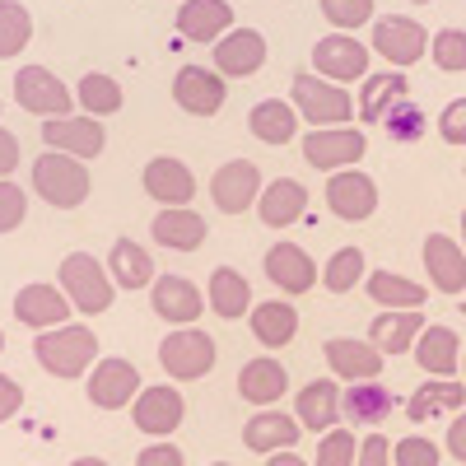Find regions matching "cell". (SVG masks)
Segmentation results:
<instances>
[{
	"label": "cell",
	"instance_id": "cell-59",
	"mask_svg": "<svg viewBox=\"0 0 466 466\" xmlns=\"http://www.w3.org/2000/svg\"><path fill=\"white\" fill-rule=\"evenodd\" d=\"M215 466H228V461H215Z\"/></svg>",
	"mask_w": 466,
	"mask_h": 466
},
{
	"label": "cell",
	"instance_id": "cell-16",
	"mask_svg": "<svg viewBox=\"0 0 466 466\" xmlns=\"http://www.w3.org/2000/svg\"><path fill=\"white\" fill-rule=\"evenodd\" d=\"M187 406H182V392L177 387H140V397L131 406V420H136V430L154 434V439H168L177 424H182Z\"/></svg>",
	"mask_w": 466,
	"mask_h": 466
},
{
	"label": "cell",
	"instance_id": "cell-6",
	"mask_svg": "<svg viewBox=\"0 0 466 466\" xmlns=\"http://www.w3.org/2000/svg\"><path fill=\"white\" fill-rule=\"evenodd\" d=\"M159 364L168 378L191 382V378H206L215 369V340L197 327H177L164 345H159Z\"/></svg>",
	"mask_w": 466,
	"mask_h": 466
},
{
	"label": "cell",
	"instance_id": "cell-2",
	"mask_svg": "<svg viewBox=\"0 0 466 466\" xmlns=\"http://www.w3.org/2000/svg\"><path fill=\"white\" fill-rule=\"evenodd\" d=\"M33 191H37L47 206H56V210L85 206V197H89V168H85V159L47 149L43 159L33 164Z\"/></svg>",
	"mask_w": 466,
	"mask_h": 466
},
{
	"label": "cell",
	"instance_id": "cell-32",
	"mask_svg": "<svg viewBox=\"0 0 466 466\" xmlns=\"http://www.w3.org/2000/svg\"><path fill=\"white\" fill-rule=\"evenodd\" d=\"M401 98H410V80L401 70H382V75H369V80L360 85V122H378L392 112Z\"/></svg>",
	"mask_w": 466,
	"mask_h": 466
},
{
	"label": "cell",
	"instance_id": "cell-52",
	"mask_svg": "<svg viewBox=\"0 0 466 466\" xmlns=\"http://www.w3.org/2000/svg\"><path fill=\"white\" fill-rule=\"evenodd\" d=\"M15 168H19V140L0 127V177H10Z\"/></svg>",
	"mask_w": 466,
	"mask_h": 466
},
{
	"label": "cell",
	"instance_id": "cell-28",
	"mask_svg": "<svg viewBox=\"0 0 466 466\" xmlns=\"http://www.w3.org/2000/svg\"><path fill=\"white\" fill-rule=\"evenodd\" d=\"M415 364L430 378H452L461 369V340L452 327H424L415 340Z\"/></svg>",
	"mask_w": 466,
	"mask_h": 466
},
{
	"label": "cell",
	"instance_id": "cell-47",
	"mask_svg": "<svg viewBox=\"0 0 466 466\" xmlns=\"http://www.w3.org/2000/svg\"><path fill=\"white\" fill-rule=\"evenodd\" d=\"M24 215H28V197L19 191V182L0 177V233L19 228V224H24Z\"/></svg>",
	"mask_w": 466,
	"mask_h": 466
},
{
	"label": "cell",
	"instance_id": "cell-7",
	"mask_svg": "<svg viewBox=\"0 0 466 466\" xmlns=\"http://www.w3.org/2000/svg\"><path fill=\"white\" fill-rule=\"evenodd\" d=\"M15 103L33 116H70V103L75 94L56 80L47 66H24L15 75Z\"/></svg>",
	"mask_w": 466,
	"mask_h": 466
},
{
	"label": "cell",
	"instance_id": "cell-55",
	"mask_svg": "<svg viewBox=\"0 0 466 466\" xmlns=\"http://www.w3.org/2000/svg\"><path fill=\"white\" fill-rule=\"evenodd\" d=\"M70 466H107V461H103V457H75Z\"/></svg>",
	"mask_w": 466,
	"mask_h": 466
},
{
	"label": "cell",
	"instance_id": "cell-48",
	"mask_svg": "<svg viewBox=\"0 0 466 466\" xmlns=\"http://www.w3.org/2000/svg\"><path fill=\"white\" fill-rule=\"evenodd\" d=\"M439 136L448 145H466V98H452L443 112H439Z\"/></svg>",
	"mask_w": 466,
	"mask_h": 466
},
{
	"label": "cell",
	"instance_id": "cell-38",
	"mask_svg": "<svg viewBox=\"0 0 466 466\" xmlns=\"http://www.w3.org/2000/svg\"><path fill=\"white\" fill-rule=\"evenodd\" d=\"M369 299L378 308H420L424 303V285H415L406 276H392V270H373L369 276Z\"/></svg>",
	"mask_w": 466,
	"mask_h": 466
},
{
	"label": "cell",
	"instance_id": "cell-54",
	"mask_svg": "<svg viewBox=\"0 0 466 466\" xmlns=\"http://www.w3.org/2000/svg\"><path fill=\"white\" fill-rule=\"evenodd\" d=\"M266 466H308V461H303V457H294V452L285 448V452H270V457H266Z\"/></svg>",
	"mask_w": 466,
	"mask_h": 466
},
{
	"label": "cell",
	"instance_id": "cell-30",
	"mask_svg": "<svg viewBox=\"0 0 466 466\" xmlns=\"http://www.w3.org/2000/svg\"><path fill=\"white\" fill-rule=\"evenodd\" d=\"M294 420L303 424V430H336V420H340V387L327 382V378H313L299 392L294 401Z\"/></svg>",
	"mask_w": 466,
	"mask_h": 466
},
{
	"label": "cell",
	"instance_id": "cell-19",
	"mask_svg": "<svg viewBox=\"0 0 466 466\" xmlns=\"http://www.w3.org/2000/svg\"><path fill=\"white\" fill-rule=\"evenodd\" d=\"M140 182H145V197H154L159 206H187L191 197H197V177H191V168L182 159H173V154L149 159Z\"/></svg>",
	"mask_w": 466,
	"mask_h": 466
},
{
	"label": "cell",
	"instance_id": "cell-11",
	"mask_svg": "<svg viewBox=\"0 0 466 466\" xmlns=\"http://www.w3.org/2000/svg\"><path fill=\"white\" fill-rule=\"evenodd\" d=\"M89 401L98 406V410H122V406H131V397H140V373H136V364L131 360H98L94 364V373H89Z\"/></svg>",
	"mask_w": 466,
	"mask_h": 466
},
{
	"label": "cell",
	"instance_id": "cell-4",
	"mask_svg": "<svg viewBox=\"0 0 466 466\" xmlns=\"http://www.w3.org/2000/svg\"><path fill=\"white\" fill-rule=\"evenodd\" d=\"M294 107L303 122H313V131L322 127H345L350 122V112H355V103H350V94L340 85H327L322 75H294Z\"/></svg>",
	"mask_w": 466,
	"mask_h": 466
},
{
	"label": "cell",
	"instance_id": "cell-1",
	"mask_svg": "<svg viewBox=\"0 0 466 466\" xmlns=\"http://www.w3.org/2000/svg\"><path fill=\"white\" fill-rule=\"evenodd\" d=\"M33 355L52 378H85L94 355H98V336L89 327L66 322V327H52V331H37Z\"/></svg>",
	"mask_w": 466,
	"mask_h": 466
},
{
	"label": "cell",
	"instance_id": "cell-34",
	"mask_svg": "<svg viewBox=\"0 0 466 466\" xmlns=\"http://www.w3.org/2000/svg\"><path fill=\"white\" fill-rule=\"evenodd\" d=\"M248 322H252V336H257L266 350H280V345H289L294 331H299V308L285 303V299H270V303H257V308H252Z\"/></svg>",
	"mask_w": 466,
	"mask_h": 466
},
{
	"label": "cell",
	"instance_id": "cell-50",
	"mask_svg": "<svg viewBox=\"0 0 466 466\" xmlns=\"http://www.w3.org/2000/svg\"><path fill=\"white\" fill-rule=\"evenodd\" d=\"M136 466H182V452L173 443H149L145 452H136Z\"/></svg>",
	"mask_w": 466,
	"mask_h": 466
},
{
	"label": "cell",
	"instance_id": "cell-14",
	"mask_svg": "<svg viewBox=\"0 0 466 466\" xmlns=\"http://www.w3.org/2000/svg\"><path fill=\"white\" fill-rule=\"evenodd\" d=\"M327 206H331V215L360 224V219H369L378 210V182L369 173H360V168H340L327 182Z\"/></svg>",
	"mask_w": 466,
	"mask_h": 466
},
{
	"label": "cell",
	"instance_id": "cell-15",
	"mask_svg": "<svg viewBox=\"0 0 466 466\" xmlns=\"http://www.w3.org/2000/svg\"><path fill=\"white\" fill-rule=\"evenodd\" d=\"M75 313L66 289L47 285V280H37V285H24L15 294V318L33 331H52V327H66V318Z\"/></svg>",
	"mask_w": 466,
	"mask_h": 466
},
{
	"label": "cell",
	"instance_id": "cell-9",
	"mask_svg": "<svg viewBox=\"0 0 466 466\" xmlns=\"http://www.w3.org/2000/svg\"><path fill=\"white\" fill-rule=\"evenodd\" d=\"M378 56H387L397 70L401 66H415L424 52H430V33H424L420 19H406V15H387L373 24V43H369Z\"/></svg>",
	"mask_w": 466,
	"mask_h": 466
},
{
	"label": "cell",
	"instance_id": "cell-45",
	"mask_svg": "<svg viewBox=\"0 0 466 466\" xmlns=\"http://www.w3.org/2000/svg\"><path fill=\"white\" fill-rule=\"evenodd\" d=\"M439 443L424 439V434H406L397 448H392V466H439Z\"/></svg>",
	"mask_w": 466,
	"mask_h": 466
},
{
	"label": "cell",
	"instance_id": "cell-58",
	"mask_svg": "<svg viewBox=\"0 0 466 466\" xmlns=\"http://www.w3.org/2000/svg\"><path fill=\"white\" fill-rule=\"evenodd\" d=\"M0 350H5V336H0Z\"/></svg>",
	"mask_w": 466,
	"mask_h": 466
},
{
	"label": "cell",
	"instance_id": "cell-42",
	"mask_svg": "<svg viewBox=\"0 0 466 466\" xmlns=\"http://www.w3.org/2000/svg\"><path fill=\"white\" fill-rule=\"evenodd\" d=\"M360 276H364V252L360 248H340L331 261H327V270H322V285L331 289V294H350L360 285Z\"/></svg>",
	"mask_w": 466,
	"mask_h": 466
},
{
	"label": "cell",
	"instance_id": "cell-49",
	"mask_svg": "<svg viewBox=\"0 0 466 466\" xmlns=\"http://www.w3.org/2000/svg\"><path fill=\"white\" fill-rule=\"evenodd\" d=\"M355 466H392V443H387L382 434H369L360 443V461Z\"/></svg>",
	"mask_w": 466,
	"mask_h": 466
},
{
	"label": "cell",
	"instance_id": "cell-37",
	"mask_svg": "<svg viewBox=\"0 0 466 466\" xmlns=\"http://www.w3.org/2000/svg\"><path fill=\"white\" fill-rule=\"evenodd\" d=\"M206 294H210V308H215L219 318H228V322H238L243 308H252V285H248L243 270H233V266H219L215 270Z\"/></svg>",
	"mask_w": 466,
	"mask_h": 466
},
{
	"label": "cell",
	"instance_id": "cell-43",
	"mask_svg": "<svg viewBox=\"0 0 466 466\" xmlns=\"http://www.w3.org/2000/svg\"><path fill=\"white\" fill-rule=\"evenodd\" d=\"M430 52H434V66L439 70H448V75L466 70V33L461 28H439L430 37Z\"/></svg>",
	"mask_w": 466,
	"mask_h": 466
},
{
	"label": "cell",
	"instance_id": "cell-20",
	"mask_svg": "<svg viewBox=\"0 0 466 466\" xmlns=\"http://www.w3.org/2000/svg\"><path fill=\"white\" fill-rule=\"evenodd\" d=\"M149 308L159 313L164 322H177V327H191L201 318V308H206V299H201V289L191 285L187 276H159L149 285Z\"/></svg>",
	"mask_w": 466,
	"mask_h": 466
},
{
	"label": "cell",
	"instance_id": "cell-12",
	"mask_svg": "<svg viewBox=\"0 0 466 466\" xmlns=\"http://www.w3.org/2000/svg\"><path fill=\"white\" fill-rule=\"evenodd\" d=\"M224 75L219 70H206V66H182L177 80H173V103L191 116H215L224 107Z\"/></svg>",
	"mask_w": 466,
	"mask_h": 466
},
{
	"label": "cell",
	"instance_id": "cell-13",
	"mask_svg": "<svg viewBox=\"0 0 466 466\" xmlns=\"http://www.w3.org/2000/svg\"><path fill=\"white\" fill-rule=\"evenodd\" d=\"M210 197H215V206H219L224 215H243L248 206H257V197H261V173H257V164H248V159L219 164L215 177H210Z\"/></svg>",
	"mask_w": 466,
	"mask_h": 466
},
{
	"label": "cell",
	"instance_id": "cell-22",
	"mask_svg": "<svg viewBox=\"0 0 466 466\" xmlns=\"http://www.w3.org/2000/svg\"><path fill=\"white\" fill-rule=\"evenodd\" d=\"M424 270L439 294H461L466 289V252L448 238V233H430L424 238Z\"/></svg>",
	"mask_w": 466,
	"mask_h": 466
},
{
	"label": "cell",
	"instance_id": "cell-17",
	"mask_svg": "<svg viewBox=\"0 0 466 466\" xmlns=\"http://www.w3.org/2000/svg\"><path fill=\"white\" fill-rule=\"evenodd\" d=\"M322 355H327L331 373L345 378V382H373V378H382V350H378L373 340L331 336V340L322 345Z\"/></svg>",
	"mask_w": 466,
	"mask_h": 466
},
{
	"label": "cell",
	"instance_id": "cell-26",
	"mask_svg": "<svg viewBox=\"0 0 466 466\" xmlns=\"http://www.w3.org/2000/svg\"><path fill=\"white\" fill-rule=\"evenodd\" d=\"M285 387H289V373H285L280 360H270V355L248 360V364L238 369V397H243L248 406H270V401H280Z\"/></svg>",
	"mask_w": 466,
	"mask_h": 466
},
{
	"label": "cell",
	"instance_id": "cell-60",
	"mask_svg": "<svg viewBox=\"0 0 466 466\" xmlns=\"http://www.w3.org/2000/svg\"><path fill=\"white\" fill-rule=\"evenodd\" d=\"M461 313H466V308H461Z\"/></svg>",
	"mask_w": 466,
	"mask_h": 466
},
{
	"label": "cell",
	"instance_id": "cell-40",
	"mask_svg": "<svg viewBox=\"0 0 466 466\" xmlns=\"http://www.w3.org/2000/svg\"><path fill=\"white\" fill-rule=\"evenodd\" d=\"M382 131H387V140H392V145H415V140H424V131H430V116H424L420 103L401 98L392 112L382 116Z\"/></svg>",
	"mask_w": 466,
	"mask_h": 466
},
{
	"label": "cell",
	"instance_id": "cell-44",
	"mask_svg": "<svg viewBox=\"0 0 466 466\" xmlns=\"http://www.w3.org/2000/svg\"><path fill=\"white\" fill-rule=\"evenodd\" d=\"M322 15H327L340 33H355L360 24L373 19V0H322Z\"/></svg>",
	"mask_w": 466,
	"mask_h": 466
},
{
	"label": "cell",
	"instance_id": "cell-51",
	"mask_svg": "<svg viewBox=\"0 0 466 466\" xmlns=\"http://www.w3.org/2000/svg\"><path fill=\"white\" fill-rule=\"evenodd\" d=\"M19 406H24V387H19L15 378L0 373V424H5V420H10Z\"/></svg>",
	"mask_w": 466,
	"mask_h": 466
},
{
	"label": "cell",
	"instance_id": "cell-57",
	"mask_svg": "<svg viewBox=\"0 0 466 466\" xmlns=\"http://www.w3.org/2000/svg\"><path fill=\"white\" fill-rule=\"evenodd\" d=\"M461 233H466V215H461Z\"/></svg>",
	"mask_w": 466,
	"mask_h": 466
},
{
	"label": "cell",
	"instance_id": "cell-29",
	"mask_svg": "<svg viewBox=\"0 0 466 466\" xmlns=\"http://www.w3.org/2000/svg\"><path fill=\"white\" fill-rule=\"evenodd\" d=\"M424 331V318L415 313V308H392V313H378L369 322V340L382 350V355H406V350H415Z\"/></svg>",
	"mask_w": 466,
	"mask_h": 466
},
{
	"label": "cell",
	"instance_id": "cell-25",
	"mask_svg": "<svg viewBox=\"0 0 466 466\" xmlns=\"http://www.w3.org/2000/svg\"><path fill=\"white\" fill-rule=\"evenodd\" d=\"M303 210H308V191L294 177H276L270 187H261V197H257V215H261L266 228H289V224L303 219Z\"/></svg>",
	"mask_w": 466,
	"mask_h": 466
},
{
	"label": "cell",
	"instance_id": "cell-31",
	"mask_svg": "<svg viewBox=\"0 0 466 466\" xmlns=\"http://www.w3.org/2000/svg\"><path fill=\"white\" fill-rule=\"evenodd\" d=\"M397 410V392L387 382H350V392L340 397V415L355 424H382L387 415Z\"/></svg>",
	"mask_w": 466,
	"mask_h": 466
},
{
	"label": "cell",
	"instance_id": "cell-36",
	"mask_svg": "<svg viewBox=\"0 0 466 466\" xmlns=\"http://www.w3.org/2000/svg\"><path fill=\"white\" fill-rule=\"evenodd\" d=\"M107 270H112V285H122V289H145L154 285V261L140 243L131 238H116L112 252H107Z\"/></svg>",
	"mask_w": 466,
	"mask_h": 466
},
{
	"label": "cell",
	"instance_id": "cell-18",
	"mask_svg": "<svg viewBox=\"0 0 466 466\" xmlns=\"http://www.w3.org/2000/svg\"><path fill=\"white\" fill-rule=\"evenodd\" d=\"M266 66V37L257 28H228L215 43V70L224 80H243Z\"/></svg>",
	"mask_w": 466,
	"mask_h": 466
},
{
	"label": "cell",
	"instance_id": "cell-33",
	"mask_svg": "<svg viewBox=\"0 0 466 466\" xmlns=\"http://www.w3.org/2000/svg\"><path fill=\"white\" fill-rule=\"evenodd\" d=\"M248 131L261 140V145H289L299 136V107L285 103V98H261L252 112H248Z\"/></svg>",
	"mask_w": 466,
	"mask_h": 466
},
{
	"label": "cell",
	"instance_id": "cell-41",
	"mask_svg": "<svg viewBox=\"0 0 466 466\" xmlns=\"http://www.w3.org/2000/svg\"><path fill=\"white\" fill-rule=\"evenodd\" d=\"M33 37V19L19 0H0V56H19Z\"/></svg>",
	"mask_w": 466,
	"mask_h": 466
},
{
	"label": "cell",
	"instance_id": "cell-21",
	"mask_svg": "<svg viewBox=\"0 0 466 466\" xmlns=\"http://www.w3.org/2000/svg\"><path fill=\"white\" fill-rule=\"evenodd\" d=\"M266 280L280 285V294H308L318 285V266L299 243H276L266 252Z\"/></svg>",
	"mask_w": 466,
	"mask_h": 466
},
{
	"label": "cell",
	"instance_id": "cell-23",
	"mask_svg": "<svg viewBox=\"0 0 466 466\" xmlns=\"http://www.w3.org/2000/svg\"><path fill=\"white\" fill-rule=\"evenodd\" d=\"M303 434V424L285 410H257L248 424H243V448L248 452H285L294 448Z\"/></svg>",
	"mask_w": 466,
	"mask_h": 466
},
{
	"label": "cell",
	"instance_id": "cell-10",
	"mask_svg": "<svg viewBox=\"0 0 466 466\" xmlns=\"http://www.w3.org/2000/svg\"><path fill=\"white\" fill-rule=\"evenodd\" d=\"M43 140L47 149L56 154H75V159H98L107 136H103V122L98 116H52V122H43Z\"/></svg>",
	"mask_w": 466,
	"mask_h": 466
},
{
	"label": "cell",
	"instance_id": "cell-24",
	"mask_svg": "<svg viewBox=\"0 0 466 466\" xmlns=\"http://www.w3.org/2000/svg\"><path fill=\"white\" fill-rule=\"evenodd\" d=\"M233 24L228 0H182L177 10V33L187 43H219Z\"/></svg>",
	"mask_w": 466,
	"mask_h": 466
},
{
	"label": "cell",
	"instance_id": "cell-35",
	"mask_svg": "<svg viewBox=\"0 0 466 466\" xmlns=\"http://www.w3.org/2000/svg\"><path fill=\"white\" fill-rule=\"evenodd\" d=\"M461 406H466V387L452 382V378H439V382H420V392L406 401V415H410L415 424H424V420L452 415V410H461Z\"/></svg>",
	"mask_w": 466,
	"mask_h": 466
},
{
	"label": "cell",
	"instance_id": "cell-39",
	"mask_svg": "<svg viewBox=\"0 0 466 466\" xmlns=\"http://www.w3.org/2000/svg\"><path fill=\"white\" fill-rule=\"evenodd\" d=\"M75 103H80L89 116H112V112H122V85H116L112 75L89 70L80 80V89H75Z\"/></svg>",
	"mask_w": 466,
	"mask_h": 466
},
{
	"label": "cell",
	"instance_id": "cell-8",
	"mask_svg": "<svg viewBox=\"0 0 466 466\" xmlns=\"http://www.w3.org/2000/svg\"><path fill=\"white\" fill-rule=\"evenodd\" d=\"M313 66H318L322 80H336V85L364 80L369 75V47L360 43L355 33H327V37H318V47H313Z\"/></svg>",
	"mask_w": 466,
	"mask_h": 466
},
{
	"label": "cell",
	"instance_id": "cell-46",
	"mask_svg": "<svg viewBox=\"0 0 466 466\" xmlns=\"http://www.w3.org/2000/svg\"><path fill=\"white\" fill-rule=\"evenodd\" d=\"M318 466H355V434L327 430V439L318 443Z\"/></svg>",
	"mask_w": 466,
	"mask_h": 466
},
{
	"label": "cell",
	"instance_id": "cell-27",
	"mask_svg": "<svg viewBox=\"0 0 466 466\" xmlns=\"http://www.w3.org/2000/svg\"><path fill=\"white\" fill-rule=\"evenodd\" d=\"M149 233H154V243H164V248H173V252H197L201 243H206V219L197 215V210H187V206H164V215L149 224Z\"/></svg>",
	"mask_w": 466,
	"mask_h": 466
},
{
	"label": "cell",
	"instance_id": "cell-53",
	"mask_svg": "<svg viewBox=\"0 0 466 466\" xmlns=\"http://www.w3.org/2000/svg\"><path fill=\"white\" fill-rule=\"evenodd\" d=\"M448 452H452L457 461H466V410L452 420V430H448Z\"/></svg>",
	"mask_w": 466,
	"mask_h": 466
},
{
	"label": "cell",
	"instance_id": "cell-56",
	"mask_svg": "<svg viewBox=\"0 0 466 466\" xmlns=\"http://www.w3.org/2000/svg\"><path fill=\"white\" fill-rule=\"evenodd\" d=\"M410 5H430V0H410Z\"/></svg>",
	"mask_w": 466,
	"mask_h": 466
},
{
	"label": "cell",
	"instance_id": "cell-3",
	"mask_svg": "<svg viewBox=\"0 0 466 466\" xmlns=\"http://www.w3.org/2000/svg\"><path fill=\"white\" fill-rule=\"evenodd\" d=\"M61 289H66V299H70L75 313H85V318L107 313L112 294H116L107 266L94 261V252H70V257L61 261Z\"/></svg>",
	"mask_w": 466,
	"mask_h": 466
},
{
	"label": "cell",
	"instance_id": "cell-5",
	"mask_svg": "<svg viewBox=\"0 0 466 466\" xmlns=\"http://www.w3.org/2000/svg\"><path fill=\"white\" fill-rule=\"evenodd\" d=\"M364 154H369V136L360 127H322V131L303 136V159L313 168H322V173L355 168Z\"/></svg>",
	"mask_w": 466,
	"mask_h": 466
}]
</instances>
